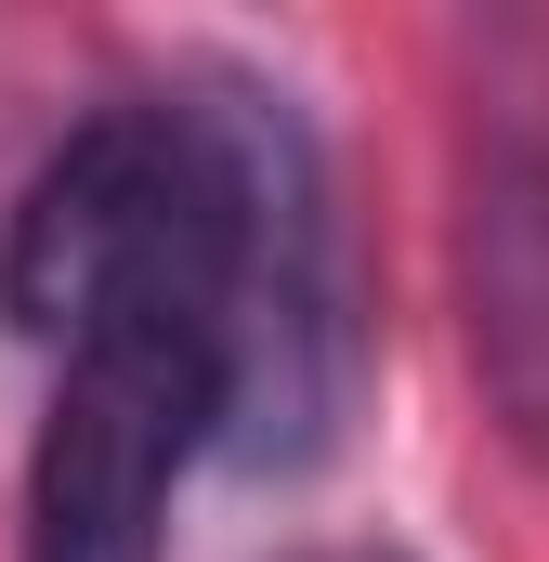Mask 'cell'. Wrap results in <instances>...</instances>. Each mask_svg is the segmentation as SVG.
Wrapping results in <instances>:
<instances>
[{"mask_svg":"<svg viewBox=\"0 0 549 562\" xmlns=\"http://www.w3.org/2000/svg\"><path fill=\"white\" fill-rule=\"evenodd\" d=\"M458 301L497 431L549 458V26L497 13L458 40Z\"/></svg>","mask_w":549,"mask_h":562,"instance_id":"7a4b0ae2","label":"cell"},{"mask_svg":"<svg viewBox=\"0 0 549 562\" xmlns=\"http://www.w3.org/2000/svg\"><path fill=\"white\" fill-rule=\"evenodd\" d=\"M288 562H406L393 537H314V550H288Z\"/></svg>","mask_w":549,"mask_h":562,"instance_id":"277c9868","label":"cell"},{"mask_svg":"<svg viewBox=\"0 0 549 562\" xmlns=\"http://www.w3.org/2000/svg\"><path fill=\"white\" fill-rule=\"evenodd\" d=\"M197 119L236 183V301H223V419L210 458L236 471H314L354 419V262H340V196L314 119L249 66H183Z\"/></svg>","mask_w":549,"mask_h":562,"instance_id":"6da1fadb","label":"cell"},{"mask_svg":"<svg viewBox=\"0 0 549 562\" xmlns=\"http://www.w3.org/2000/svg\"><path fill=\"white\" fill-rule=\"evenodd\" d=\"M223 380L183 340H79L53 353V406L26 458V562H157L183 458H210Z\"/></svg>","mask_w":549,"mask_h":562,"instance_id":"3957f363","label":"cell"}]
</instances>
